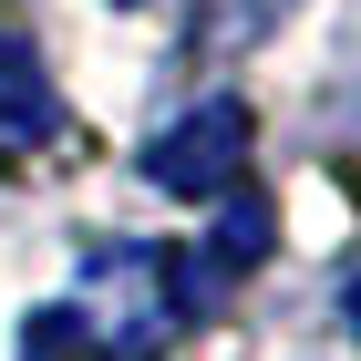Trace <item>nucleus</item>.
<instances>
[{"instance_id":"nucleus-7","label":"nucleus","mask_w":361,"mask_h":361,"mask_svg":"<svg viewBox=\"0 0 361 361\" xmlns=\"http://www.w3.org/2000/svg\"><path fill=\"white\" fill-rule=\"evenodd\" d=\"M114 11H145V0H114Z\"/></svg>"},{"instance_id":"nucleus-1","label":"nucleus","mask_w":361,"mask_h":361,"mask_svg":"<svg viewBox=\"0 0 361 361\" xmlns=\"http://www.w3.org/2000/svg\"><path fill=\"white\" fill-rule=\"evenodd\" d=\"M73 320H83V351L93 361H166L176 320H186V300H176V248H145V238L93 248Z\"/></svg>"},{"instance_id":"nucleus-5","label":"nucleus","mask_w":361,"mask_h":361,"mask_svg":"<svg viewBox=\"0 0 361 361\" xmlns=\"http://www.w3.org/2000/svg\"><path fill=\"white\" fill-rule=\"evenodd\" d=\"M341 320H351V341H361V269L341 279Z\"/></svg>"},{"instance_id":"nucleus-3","label":"nucleus","mask_w":361,"mask_h":361,"mask_svg":"<svg viewBox=\"0 0 361 361\" xmlns=\"http://www.w3.org/2000/svg\"><path fill=\"white\" fill-rule=\"evenodd\" d=\"M62 135V104H52V73L21 31H0V176H21L42 145Z\"/></svg>"},{"instance_id":"nucleus-2","label":"nucleus","mask_w":361,"mask_h":361,"mask_svg":"<svg viewBox=\"0 0 361 361\" xmlns=\"http://www.w3.org/2000/svg\"><path fill=\"white\" fill-rule=\"evenodd\" d=\"M248 145H258V114L238 104V93H207V104H186L166 135L145 145V186L207 207V196H227L238 176H248Z\"/></svg>"},{"instance_id":"nucleus-6","label":"nucleus","mask_w":361,"mask_h":361,"mask_svg":"<svg viewBox=\"0 0 361 361\" xmlns=\"http://www.w3.org/2000/svg\"><path fill=\"white\" fill-rule=\"evenodd\" d=\"M341 186H351V196H361V145H351V155H341Z\"/></svg>"},{"instance_id":"nucleus-4","label":"nucleus","mask_w":361,"mask_h":361,"mask_svg":"<svg viewBox=\"0 0 361 361\" xmlns=\"http://www.w3.org/2000/svg\"><path fill=\"white\" fill-rule=\"evenodd\" d=\"M21 361H93L83 351V320H73V310H42V320L21 331Z\"/></svg>"}]
</instances>
